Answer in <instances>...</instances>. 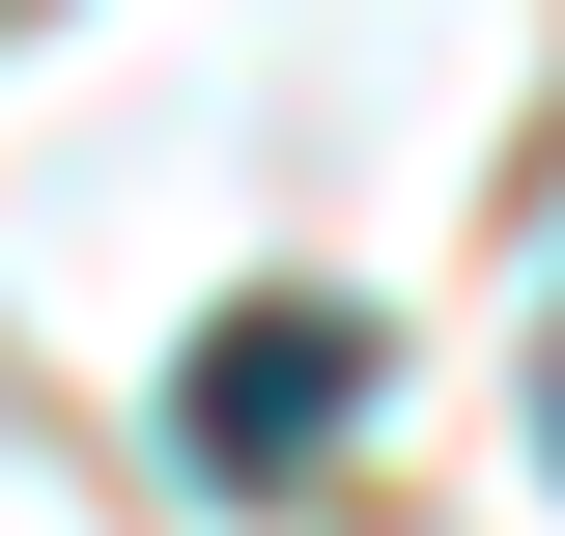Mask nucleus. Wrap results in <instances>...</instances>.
Segmentation results:
<instances>
[{
	"label": "nucleus",
	"instance_id": "nucleus-1",
	"mask_svg": "<svg viewBox=\"0 0 565 536\" xmlns=\"http://www.w3.org/2000/svg\"><path fill=\"white\" fill-rule=\"evenodd\" d=\"M340 424H367V311H311V282H255V311L199 339V452H226V480H311Z\"/></svg>",
	"mask_w": 565,
	"mask_h": 536
},
{
	"label": "nucleus",
	"instance_id": "nucleus-2",
	"mask_svg": "<svg viewBox=\"0 0 565 536\" xmlns=\"http://www.w3.org/2000/svg\"><path fill=\"white\" fill-rule=\"evenodd\" d=\"M537 452H565V339H537Z\"/></svg>",
	"mask_w": 565,
	"mask_h": 536
}]
</instances>
